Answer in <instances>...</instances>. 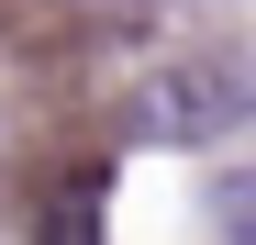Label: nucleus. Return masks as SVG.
<instances>
[{
    "label": "nucleus",
    "instance_id": "1",
    "mask_svg": "<svg viewBox=\"0 0 256 245\" xmlns=\"http://www.w3.org/2000/svg\"><path fill=\"white\" fill-rule=\"evenodd\" d=\"M245 122V78L223 56H190V67H167L156 90L134 100V134H167V145H212V134H234Z\"/></svg>",
    "mask_w": 256,
    "mask_h": 245
},
{
    "label": "nucleus",
    "instance_id": "2",
    "mask_svg": "<svg viewBox=\"0 0 256 245\" xmlns=\"http://www.w3.org/2000/svg\"><path fill=\"white\" fill-rule=\"evenodd\" d=\"M212 223L245 245V223H256V190H245V178H223V190H212Z\"/></svg>",
    "mask_w": 256,
    "mask_h": 245
}]
</instances>
